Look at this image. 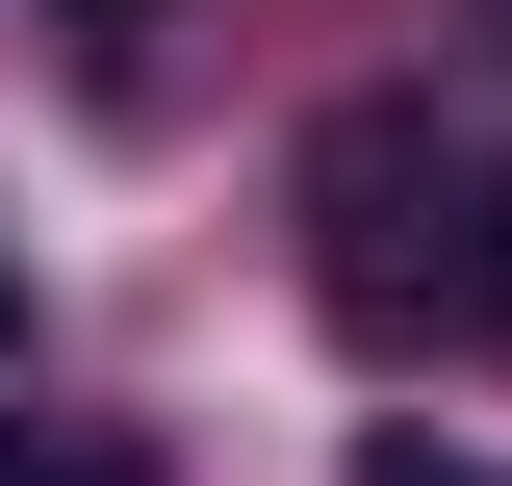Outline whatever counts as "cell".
Instances as JSON below:
<instances>
[{"mask_svg": "<svg viewBox=\"0 0 512 486\" xmlns=\"http://www.w3.org/2000/svg\"><path fill=\"white\" fill-rule=\"evenodd\" d=\"M461 180H487V154H461L436 103H333L308 128V307L359 359H436L461 333Z\"/></svg>", "mask_w": 512, "mask_h": 486, "instance_id": "6da1fadb", "label": "cell"}, {"mask_svg": "<svg viewBox=\"0 0 512 486\" xmlns=\"http://www.w3.org/2000/svg\"><path fill=\"white\" fill-rule=\"evenodd\" d=\"M461 359H512V154L461 180Z\"/></svg>", "mask_w": 512, "mask_h": 486, "instance_id": "7a4b0ae2", "label": "cell"}, {"mask_svg": "<svg viewBox=\"0 0 512 486\" xmlns=\"http://www.w3.org/2000/svg\"><path fill=\"white\" fill-rule=\"evenodd\" d=\"M0 486H154V435H26L0 410Z\"/></svg>", "mask_w": 512, "mask_h": 486, "instance_id": "3957f363", "label": "cell"}, {"mask_svg": "<svg viewBox=\"0 0 512 486\" xmlns=\"http://www.w3.org/2000/svg\"><path fill=\"white\" fill-rule=\"evenodd\" d=\"M77 77H103V103H154V0H77Z\"/></svg>", "mask_w": 512, "mask_h": 486, "instance_id": "277c9868", "label": "cell"}, {"mask_svg": "<svg viewBox=\"0 0 512 486\" xmlns=\"http://www.w3.org/2000/svg\"><path fill=\"white\" fill-rule=\"evenodd\" d=\"M359 486H512V461H461V435H359Z\"/></svg>", "mask_w": 512, "mask_h": 486, "instance_id": "5b68a950", "label": "cell"}, {"mask_svg": "<svg viewBox=\"0 0 512 486\" xmlns=\"http://www.w3.org/2000/svg\"><path fill=\"white\" fill-rule=\"evenodd\" d=\"M0 359H26V256H0Z\"/></svg>", "mask_w": 512, "mask_h": 486, "instance_id": "8992f818", "label": "cell"}]
</instances>
